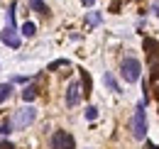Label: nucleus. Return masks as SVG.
<instances>
[{
    "label": "nucleus",
    "instance_id": "obj_1",
    "mask_svg": "<svg viewBox=\"0 0 159 149\" xmlns=\"http://www.w3.org/2000/svg\"><path fill=\"white\" fill-rule=\"evenodd\" d=\"M139 74H142V64H139V59H135V56H125V59L120 61V76H122L127 83H137Z\"/></svg>",
    "mask_w": 159,
    "mask_h": 149
},
{
    "label": "nucleus",
    "instance_id": "obj_2",
    "mask_svg": "<svg viewBox=\"0 0 159 149\" xmlns=\"http://www.w3.org/2000/svg\"><path fill=\"white\" fill-rule=\"evenodd\" d=\"M144 100L137 103V108H135V115H132V137L135 139H144L147 137V112H144Z\"/></svg>",
    "mask_w": 159,
    "mask_h": 149
},
{
    "label": "nucleus",
    "instance_id": "obj_3",
    "mask_svg": "<svg viewBox=\"0 0 159 149\" xmlns=\"http://www.w3.org/2000/svg\"><path fill=\"white\" fill-rule=\"evenodd\" d=\"M34 120H37V110L27 105V108H20V110L15 112V117H12V127H15V130H27Z\"/></svg>",
    "mask_w": 159,
    "mask_h": 149
},
{
    "label": "nucleus",
    "instance_id": "obj_4",
    "mask_svg": "<svg viewBox=\"0 0 159 149\" xmlns=\"http://www.w3.org/2000/svg\"><path fill=\"white\" fill-rule=\"evenodd\" d=\"M49 147L52 149H76V139L66 130H57L52 134V139H49Z\"/></svg>",
    "mask_w": 159,
    "mask_h": 149
},
{
    "label": "nucleus",
    "instance_id": "obj_5",
    "mask_svg": "<svg viewBox=\"0 0 159 149\" xmlns=\"http://www.w3.org/2000/svg\"><path fill=\"white\" fill-rule=\"evenodd\" d=\"M81 86L76 83V81H71L69 86H66V95H64V100H66V108H76L81 103Z\"/></svg>",
    "mask_w": 159,
    "mask_h": 149
},
{
    "label": "nucleus",
    "instance_id": "obj_6",
    "mask_svg": "<svg viewBox=\"0 0 159 149\" xmlns=\"http://www.w3.org/2000/svg\"><path fill=\"white\" fill-rule=\"evenodd\" d=\"M0 39H2L5 47H10V49H20V34H17L15 27H5V29L0 32Z\"/></svg>",
    "mask_w": 159,
    "mask_h": 149
},
{
    "label": "nucleus",
    "instance_id": "obj_7",
    "mask_svg": "<svg viewBox=\"0 0 159 149\" xmlns=\"http://www.w3.org/2000/svg\"><path fill=\"white\" fill-rule=\"evenodd\" d=\"M103 83H105L113 93H120V86H118V81L113 78V74H110V71H105V74H103Z\"/></svg>",
    "mask_w": 159,
    "mask_h": 149
},
{
    "label": "nucleus",
    "instance_id": "obj_8",
    "mask_svg": "<svg viewBox=\"0 0 159 149\" xmlns=\"http://www.w3.org/2000/svg\"><path fill=\"white\" fill-rule=\"evenodd\" d=\"M81 88H83V93H86V95H91V88H93L91 76H88V71H83V69H81Z\"/></svg>",
    "mask_w": 159,
    "mask_h": 149
},
{
    "label": "nucleus",
    "instance_id": "obj_9",
    "mask_svg": "<svg viewBox=\"0 0 159 149\" xmlns=\"http://www.w3.org/2000/svg\"><path fill=\"white\" fill-rule=\"evenodd\" d=\"M30 7L34 12H39V15H49V7L44 5V0H30Z\"/></svg>",
    "mask_w": 159,
    "mask_h": 149
},
{
    "label": "nucleus",
    "instance_id": "obj_10",
    "mask_svg": "<svg viewBox=\"0 0 159 149\" xmlns=\"http://www.w3.org/2000/svg\"><path fill=\"white\" fill-rule=\"evenodd\" d=\"M20 32L25 37H34V34H37V25H34V22H25L20 27Z\"/></svg>",
    "mask_w": 159,
    "mask_h": 149
},
{
    "label": "nucleus",
    "instance_id": "obj_11",
    "mask_svg": "<svg viewBox=\"0 0 159 149\" xmlns=\"http://www.w3.org/2000/svg\"><path fill=\"white\" fill-rule=\"evenodd\" d=\"M100 22H103L100 12H88V15H86V25H88V27H98Z\"/></svg>",
    "mask_w": 159,
    "mask_h": 149
},
{
    "label": "nucleus",
    "instance_id": "obj_12",
    "mask_svg": "<svg viewBox=\"0 0 159 149\" xmlns=\"http://www.w3.org/2000/svg\"><path fill=\"white\" fill-rule=\"evenodd\" d=\"M12 95V83H0V103H5Z\"/></svg>",
    "mask_w": 159,
    "mask_h": 149
},
{
    "label": "nucleus",
    "instance_id": "obj_13",
    "mask_svg": "<svg viewBox=\"0 0 159 149\" xmlns=\"http://www.w3.org/2000/svg\"><path fill=\"white\" fill-rule=\"evenodd\" d=\"M34 98H37V88H34V86H27V88L22 91V100H25V103H32Z\"/></svg>",
    "mask_w": 159,
    "mask_h": 149
},
{
    "label": "nucleus",
    "instance_id": "obj_14",
    "mask_svg": "<svg viewBox=\"0 0 159 149\" xmlns=\"http://www.w3.org/2000/svg\"><path fill=\"white\" fill-rule=\"evenodd\" d=\"M61 66H69V59H57V61H52V64H49V71H57Z\"/></svg>",
    "mask_w": 159,
    "mask_h": 149
},
{
    "label": "nucleus",
    "instance_id": "obj_15",
    "mask_svg": "<svg viewBox=\"0 0 159 149\" xmlns=\"http://www.w3.org/2000/svg\"><path fill=\"white\" fill-rule=\"evenodd\" d=\"M96 117H98V108L96 105H88L86 108V120H96Z\"/></svg>",
    "mask_w": 159,
    "mask_h": 149
},
{
    "label": "nucleus",
    "instance_id": "obj_16",
    "mask_svg": "<svg viewBox=\"0 0 159 149\" xmlns=\"http://www.w3.org/2000/svg\"><path fill=\"white\" fill-rule=\"evenodd\" d=\"M12 130H15V127H12V120H5V122L0 125V134H10Z\"/></svg>",
    "mask_w": 159,
    "mask_h": 149
},
{
    "label": "nucleus",
    "instance_id": "obj_17",
    "mask_svg": "<svg viewBox=\"0 0 159 149\" xmlns=\"http://www.w3.org/2000/svg\"><path fill=\"white\" fill-rule=\"evenodd\" d=\"M152 88H154V95L159 100V74H152Z\"/></svg>",
    "mask_w": 159,
    "mask_h": 149
},
{
    "label": "nucleus",
    "instance_id": "obj_18",
    "mask_svg": "<svg viewBox=\"0 0 159 149\" xmlns=\"http://www.w3.org/2000/svg\"><path fill=\"white\" fill-rule=\"evenodd\" d=\"M0 149H15V147H12V142H7V139H2V142H0Z\"/></svg>",
    "mask_w": 159,
    "mask_h": 149
},
{
    "label": "nucleus",
    "instance_id": "obj_19",
    "mask_svg": "<svg viewBox=\"0 0 159 149\" xmlns=\"http://www.w3.org/2000/svg\"><path fill=\"white\" fill-rule=\"evenodd\" d=\"M147 149H159L157 144H152V142H147Z\"/></svg>",
    "mask_w": 159,
    "mask_h": 149
},
{
    "label": "nucleus",
    "instance_id": "obj_20",
    "mask_svg": "<svg viewBox=\"0 0 159 149\" xmlns=\"http://www.w3.org/2000/svg\"><path fill=\"white\" fill-rule=\"evenodd\" d=\"M81 2H83V5H93L96 0H81Z\"/></svg>",
    "mask_w": 159,
    "mask_h": 149
},
{
    "label": "nucleus",
    "instance_id": "obj_21",
    "mask_svg": "<svg viewBox=\"0 0 159 149\" xmlns=\"http://www.w3.org/2000/svg\"><path fill=\"white\" fill-rule=\"evenodd\" d=\"M154 12H157V15H159V7H157V10H154Z\"/></svg>",
    "mask_w": 159,
    "mask_h": 149
}]
</instances>
